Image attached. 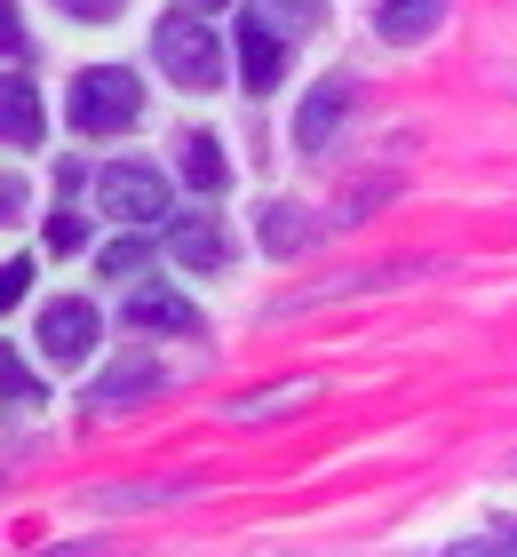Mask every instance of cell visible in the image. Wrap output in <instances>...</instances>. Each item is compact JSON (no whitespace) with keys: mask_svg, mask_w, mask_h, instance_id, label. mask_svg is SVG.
<instances>
[{"mask_svg":"<svg viewBox=\"0 0 517 557\" xmlns=\"http://www.w3.org/2000/svg\"><path fill=\"white\" fill-rule=\"evenodd\" d=\"M263 247H271V256H295V247H310V223H303V208L271 199V208H263Z\"/></svg>","mask_w":517,"mask_h":557,"instance_id":"12","label":"cell"},{"mask_svg":"<svg viewBox=\"0 0 517 557\" xmlns=\"http://www.w3.org/2000/svg\"><path fill=\"white\" fill-rule=\"evenodd\" d=\"M127 326H144V335H199V311L168 287H136L127 295Z\"/></svg>","mask_w":517,"mask_h":557,"instance_id":"8","label":"cell"},{"mask_svg":"<svg viewBox=\"0 0 517 557\" xmlns=\"http://www.w3.org/2000/svg\"><path fill=\"white\" fill-rule=\"evenodd\" d=\"M24 215V184H16V175H0V223H16Z\"/></svg>","mask_w":517,"mask_h":557,"instance_id":"22","label":"cell"},{"mask_svg":"<svg viewBox=\"0 0 517 557\" xmlns=\"http://www.w3.org/2000/svg\"><path fill=\"white\" fill-rule=\"evenodd\" d=\"M96 335H103V319H96L88 295H57V302L40 311V326H33V343H40L57 367H81L88 350H96Z\"/></svg>","mask_w":517,"mask_h":557,"instance_id":"4","label":"cell"},{"mask_svg":"<svg viewBox=\"0 0 517 557\" xmlns=\"http://www.w3.org/2000/svg\"><path fill=\"white\" fill-rule=\"evenodd\" d=\"M184 184L192 191H223V144L216 136H192L184 144Z\"/></svg>","mask_w":517,"mask_h":557,"instance_id":"14","label":"cell"},{"mask_svg":"<svg viewBox=\"0 0 517 557\" xmlns=\"http://www.w3.org/2000/svg\"><path fill=\"white\" fill-rule=\"evenodd\" d=\"M0 391H9V398H16V407H48V391L33 383V367H24V359H16V350H9V343H0Z\"/></svg>","mask_w":517,"mask_h":557,"instance_id":"17","label":"cell"},{"mask_svg":"<svg viewBox=\"0 0 517 557\" xmlns=\"http://www.w3.org/2000/svg\"><path fill=\"white\" fill-rule=\"evenodd\" d=\"M509 557H517V534H509Z\"/></svg>","mask_w":517,"mask_h":557,"instance_id":"25","label":"cell"},{"mask_svg":"<svg viewBox=\"0 0 517 557\" xmlns=\"http://www.w3.org/2000/svg\"><path fill=\"white\" fill-rule=\"evenodd\" d=\"M144 120V88H136V72H120V64H96L72 81V128L81 136H127Z\"/></svg>","mask_w":517,"mask_h":557,"instance_id":"2","label":"cell"},{"mask_svg":"<svg viewBox=\"0 0 517 557\" xmlns=\"http://www.w3.org/2000/svg\"><path fill=\"white\" fill-rule=\"evenodd\" d=\"M350 88H358L350 72H327V81L303 96V112H295V151H310V160H319V151L334 144V128L350 120Z\"/></svg>","mask_w":517,"mask_h":557,"instance_id":"5","label":"cell"},{"mask_svg":"<svg viewBox=\"0 0 517 557\" xmlns=\"http://www.w3.org/2000/svg\"><path fill=\"white\" fill-rule=\"evenodd\" d=\"M81 239H88V232H81V215H57V223H48V247H64V256H72Z\"/></svg>","mask_w":517,"mask_h":557,"instance_id":"21","label":"cell"},{"mask_svg":"<svg viewBox=\"0 0 517 557\" xmlns=\"http://www.w3.org/2000/svg\"><path fill=\"white\" fill-rule=\"evenodd\" d=\"M151 48H160V72L175 88H216L223 81V33L199 24L192 9H168L160 33H151Z\"/></svg>","mask_w":517,"mask_h":557,"instance_id":"1","label":"cell"},{"mask_svg":"<svg viewBox=\"0 0 517 557\" xmlns=\"http://www.w3.org/2000/svg\"><path fill=\"white\" fill-rule=\"evenodd\" d=\"M255 16L271 33H310V24H327V0H255Z\"/></svg>","mask_w":517,"mask_h":557,"instance_id":"15","label":"cell"},{"mask_svg":"<svg viewBox=\"0 0 517 557\" xmlns=\"http://www.w3.org/2000/svg\"><path fill=\"white\" fill-rule=\"evenodd\" d=\"M231 48H239V81H247V96L279 88V64H287V40H279L263 16H255V24H239V40H231Z\"/></svg>","mask_w":517,"mask_h":557,"instance_id":"7","label":"cell"},{"mask_svg":"<svg viewBox=\"0 0 517 557\" xmlns=\"http://www.w3.org/2000/svg\"><path fill=\"white\" fill-rule=\"evenodd\" d=\"M24 278H33V263H0V311H16V302H24Z\"/></svg>","mask_w":517,"mask_h":557,"instance_id":"18","label":"cell"},{"mask_svg":"<svg viewBox=\"0 0 517 557\" xmlns=\"http://www.w3.org/2000/svg\"><path fill=\"white\" fill-rule=\"evenodd\" d=\"M310 398V383H271V391H247L239 407H231V422H263V414H287V407H303Z\"/></svg>","mask_w":517,"mask_h":557,"instance_id":"13","label":"cell"},{"mask_svg":"<svg viewBox=\"0 0 517 557\" xmlns=\"http://www.w3.org/2000/svg\"><path fill=\"white\" fill-rule=\"evenodd\" d=\"M96 208L120 215V223H160L168 215V175L144 168V160H112V168H96Z\"/></svg>","mask_w":517,"mask_h":557,"instance_id":"3","label":"cell"},{"mask_svg":"<svg viewBox=\"0 0 517 557\" xmlns=\"http://www.w3.org/2000/svg\"><path fill=\"white\" fill-rule=\"evenodd\" d=\"M151 256H160V247H151L144 232H127V239H112V247L96 256V271H103V278H127V271H144Z\"/></svg>","mask_w":517,"mask_h":557,"instance_id":"16","label":"cell"},{"mask_svg":"<svg viewBox=\"0 0 517 557\" xmlns=\"http://www.w3.org/2000/svg\"><path fill=\"white\" fill-rule=\"evenodd\" d=\"M40 128H48V120H40L33 81H16V72H9V81H0V144H40Z\"/></svg>","mask_w":517,"mask_h":557,"instance_id":"11","label":"cell"},{"mask_svg":"<svg viewBox=\"0 0 517 557\" xmlns=\"http://www.w3.org/2000/svg\"><path fill=\"white\" fill-rule=\"evenodd\" d=\"M438 16H446V0H382L374 33L391 40V48H414V40H430V33H438Z\"/></svg>","mask_w":517,"mask_h":557,"instance_id":"10","label":"cell"},{"mask_svg":"<svg viewBox=\"0 0 517 557\" xmlns=\"http://www.w3.org/2000/svg\"><path fill=\"white\" fill-rule=\"evenodd\" d=\"M57 9H64V16H81V24H103V16H120L127 0H57Z\"/></svg>","mask_w":517,"mask_h":557,"instance_id":"19","label":"cell"},{"mask_svg":"<svg viewBox=\"0 0 517 557\" xmlns=\"http://www.w3.org/2000/svg\"><path fill=\"white\" fill-rule=\"evenodd\" d=\"M24 48V24H16V0H0V57H16Z\"/></svg>","mask_w":517,"mask_h":557,"instance_id":"20","label":"cell"},{"mask_svg":"<svg viewBox=\"0 0 517 557\" xmlns=\"http://www.w3.org/2000/svg\"><path fill=\"white\" fill-rule=\"evenodd\" d=\"M192 9H223V0H192Z\"/></svg>","mask_w":517,"mask_h":557,"instance_id":"24","label":"cell"},{"mask_svg":"<svg viewBox=\"0 0 517 557\" xmlns=\"http://www.w3.org/2000/svg\"><path fill=\"white\" fill-rule=\"evenodd\" d=\"M446 557H494V549H446Z\"/></svg>","mask_w":517,"mask_h":557,"instance_id":"23","label":"cell"},{"mask_svg":"<svg viewBox=\"0 0 517 557\" xmlns=\"http://www.w3.org/2000/svg\"><path fill=\"white\" fill-rule=\"evenodd\" d=\"M168 383V374H160V359H144V350H136V359H120L112 374H96V383H88V407L103 414V407H127V398H144V391H160Z\"/></svg>","mask_w":517,"mask_h":557,"instance_id":"9","label":"cell"},{"mask_svg":"<svg viewBox=\"0 0 517 557\" xmlns=\"http://www.w3.org/2000/svg\"><path fill=\"white\" fill-rule=\"evenodd\" d=\"M168 256L192 263V271H223V263H231L223 215H168Z\"/></svg>","mask_w":517,"mask_h":557,"instance_id":"6","label":"cell"}]
</instances>
